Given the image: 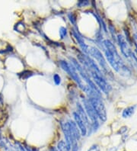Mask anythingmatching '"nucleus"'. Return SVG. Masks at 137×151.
<instances>
[{
  "mask_svg": "<svg viewBox=\"0 0 137 151\" xmlns=\"http://www.w3.org/2000/svg\"><path fill=\"white\" fill-rule=\"evenodd\" d=\"M104 46H105L107 50H108L110 53H111L113 60H114V61H115V63H117V72L119 73L121 75L125 76H130V70H129V69H128L127 67L124 65L123 60H121L120 56H119L118 53H117L114 45H113V44H112L110 41L106 40V41H104Z\"/></svg>",
  "mask_w": 137,
  "mask_h": 151,
  "instance_id": "1",
  "label": "nucleus"
},
{
  "mask_svg": "<svg viewBox=\"0 0 137 151\" xmlns=\"http://www.w3.org/2000/svg\"><path fill=\"white\" fill-rule=\"evenodd\" d=\"M89 102L91 105L93 109L95 110L97 116L100 118L101 121L104 122L107 119V112L106 109L104 107V104L100 99L95 97H91L89 99Z\"/></svg>",
  "mask_w": 137,
  "mask_h": 151,
  "instance_id": "2",
  "label": "nucleus"
},
{
  "mask_svg": "<svg viewBox=\"0 0 137 151\" xmlns=\"http://www.w3.org/2000/svg\"><path fill=\"white\" fill-rule=\"evenodd\" d=\"M91 73V76L93 77L95 83L98 86L100 87L105 93H108L110 90V86H109L107 81L104 79L103 76L101 75L100 72H95V71H90Z\"/></svg>",
  "mask_w": 137,
  "mask_h": 151,
  "instance_id": "3",
  "label": "nucleus"
},
{
  "mask_svg": "<svg viewBox=\"0 0 137 151\" xmlns=\"http://www.w3.org/2000/svg\"><path fill=\"white\" fill-rule=\"evenodd\" d=\"M86 53L97 60L98 62H99V63L101 65L103 68L107 69V64L106 62H105V60H104L101 53L98 50L97 48L94 47L88 46L87 47V51H86Z\"/></svg>",
  "mask_w": 137,
  "mask_h": 151,
  "instance_id": "4",
  "label": "nucleus"
},
{
  "mask_svg": "<svg viewBox=\"0 0 137 151\" xmlns=\"http://www.w3.org/2000/svg\"><path fill=\"white\" fill-rule=\"evenodd\" d=\"M83 101H84V106L85 109L86 111V114H87V115L88 116V118H90V119L92 121V122H93V125L95 126V127L96 128V127H98V125L97 114H96L95 110H94L92 106H91V105L90 104L89 101L84 99Z\"/></svg>",
  "mask_w": 137,
  "mask_h": 151,
  "instance_id": "5",
  "label": "nucleus"
},
{
  "mask_svg": "<svg viewBox=\"0 0 137 151\" xmlns=\"http://www.w3.org/2000/svg\"><path fill=\"white\" fill-rule=\"evenodd\" d=\"M61 127H62L65 139H66L67 150L70 151L72 148V134L71 131H70V124H69V123H61Z\"/></svg>",
  "mask_w": 137,
  "mask_h": 151,
  "instance_id": "6",
  "label": "nucleus"
},
{
  "mask_svg": "<svg viewBox=\"0 0 137 151\" xmlns=\"http://www.w3.org/2000/svg\"><path fill=\"white\" fill-rule=\"evenodd\" d=\"M118 41L119 43H120V46L121 47V51L122 53L125 55L126 57H132L133 54L130 51V48L128 47L127 44H126L125 39L123 37V36L121 35H118Z\"/></svg>",
  "mask_w": 137,
  "mask_h": 151,
  "instance_id": "7",
  "label": "nucleus"
},
{
  "mask_svg": "<svg viewBox=\"0 0 137 151\" xmlns=\"http://www.w3.org/2000/svg\"><path fill=\"white\" fill-rule=\"evenodd\" d=\"M73 116H74V118H75V121L76 125L79 126L81 135H82V136H85L86 134H87V128H86L85 124L84 122L82 121V119L80 118V116H79V114H78V113L76 112L73 113Z\"/></svg>",
  "mask_w": 137,
  "mask_h": 151,
  "instance_id": "8",
  "label": "nucleus"
},
{
  "mask_svg": "<svg viewBox=\"0 0 137 151\" xmlns=\"http://www.w3.org/2000/svg\"><path fill=\"white\" fill-rule=\"evenodd\" d=\"M77 108H78V114H79L80 118H82V121L85 124V125H89V122H88V117L85 112L84 109L82 107L80 104L77 105Z\"/></svg>",
  "mask_w": 137,
  "mask_h": 151,
  "instance_id": "9",
  "label": "nucleus"
},
{
  "mask_svg": "<svg viewBox=\"0 0 137 151\" xmlns=\"http://www.w3.org/2000/svg\"><path fill=\"white\" fill-rule=\"evenodd\" d=\"M73 35H74V36H75V38H76L77 41L79 42V45H80V47H82V50H84L86 53V51H87V47L88 46H87L85 44V43L84 39L82 37V35L77 32V31H73Z\"/></svg>",
  "mask_w": 137,
  "mask_h": 151,
  "instance_id": "10",
  "label": "nucleus"
},
{
  "mask_svg": "<svg viewBox=\"0 0 137 151\" xmlns=\"http://www.w3.org/2000/svg\"><path fill=\"white\" fill-rule=\"evenodd\" d=\"M135 109H136V105L134 106H130V107L126 108L123 112V117L125 118H130V117L134 114L135 112Z\"/></svg>",
  "mask_w": 137,
  "mask_h": 151,
  "instance_id": "11",
  "label": "nucleus"
},
{
  "mask_svg": "<svg viewBox=\"0 0 137 151\" xmlns=\"http://www.w3.org/2000/svg\"><path fill=\"white\" fill-rule=\"evenodd\" d=\"M57 149L58 150V151H68L66 142L63 141V140L59 141L57 146Z\"/></svg>",
  "mask_w": 137,
  "mask_h": 151,
  "instance_id": "12",
  "label": "nucleus"
},
{
  "mask_svg": "<svg viewBox=\"0 0 137 151\" xmlns=\"http://www.w3.org/2000/svg\"><path fill=\"white\" fill-rule=\"evenodd\" d=\"M15 30L18 32H23L25 30V25L23 22H18V24H15Z\"/></svg>",
  "mask_w": 137,
  "mask_h": 151,
  "instance_id": "13",
  "label": "nucleus"
},
{
  "mask_svg": "<svg viewBox=\"0 0 137 151\" xmlns=\"http://www.w3.org/2000/svg\"><path fill=\"white\" fill-rule=\"evenodd\" d=\"M66 35H67L66 28H64V27H60V35L61 39H63L64 37H66Z\"/></svg>",
  "mask_w": 137,
  "mask_h": 151,
  "instance_id": "14",
  "label": "nucleus"
},
{
  "mask_svg": "<svg viewBox=\"0 0 137 151\" xmlns=\"http://www.w3.org/2000/svg\"><path fill=\"white\" fill-rule=\"evenodd\" d=\"M53 80H54V83H56V85H60V84L61 78L58 74H54V76H53Z\"/></svg>",
  "mask_w": 137,
  "mask_h": 151,
  "instance_id": "15",
  "label": "nucleus"
},
{
  "mask_svg": "<svg viewBox=\"0 0 137 151\" xmlns=\"http://www.w3.org/2000/svg\"><path fill=\"white\" fill-rule=\"evenodd\" d=\"M68 16H69V19H70V22H71L73 24H75V22H76V18H75V15H74L73 13H70V14L68 15Z\"/></svg>",
  "mask_w": 137,
  "mask_h": 151,
  "instance_id": "16",
  "label": "nucleus"
},
{
  "mask_svg": "<svg viewBox=\"0 0 137 151\" xmlns=\"http://www.w3.org/2000/svg\"><path fill=\"white\" fill-rule=\"evenodd\" d=\"M88 151H100V148L98 144H94L88 150Z\"/></svg>",
  "mask_w": 137,
  "mask_h": 151,
  "instance_id": "17",
  "label": "nucleus"
},
{
  "mask_svg": "<svg viewBox=\"0 0 137 151\" xmlns=\"http://www.w3.org/2000/svg\"><path fill=\"white\" fill-rule=\"evenodd\" d=\"M88 4H89V2L88 1H79L77 4V6H79V7L82 8V7H84L85 6H88Z\"/></svg>",
  "mask_w": 137,
  "mask_h": 151,
  "instance_id": "18",
  "label": "nucleus"
},
{
  "mask_svg": "<svg viewBox=\"0 0 137 151\" xmlns=\"http://www.w3.org/2000/svg\"><path fill=\"white\" fill-rule=\"evenodd\" d=\"M49 151H58V150L57 149V147H49Z\"/></svg>",
  "mask_w": 137,
  "mask_h": 151,
  "instance_id": "19",
  "label": "nucleus"
}]
</instances>
